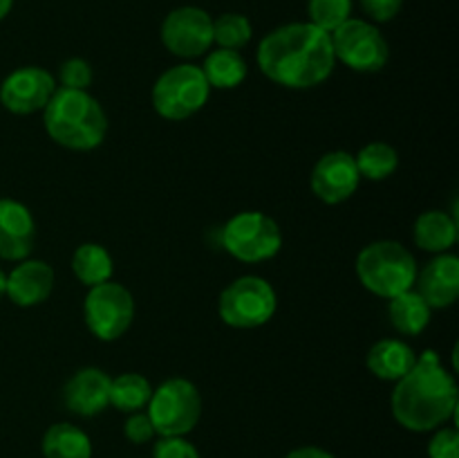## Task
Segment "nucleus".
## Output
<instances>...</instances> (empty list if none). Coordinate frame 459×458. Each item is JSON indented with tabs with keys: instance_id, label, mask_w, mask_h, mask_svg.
<instances>
[{
	"instance_id": "f257e3e1",
	"label": "nucleus",
	"mask_w": 459,
	"mask_h": 458,
	"mask_svg": "<svg viewBox=\"0 0 459 458\" xmlns=\"http://www.w3.org/2000/svg\"><path fill=\"white\" fill-rule=\"evenodd\" d=\"M255 61L269 81L291 90L325 84L336 66L332 36L312 22H287L269 31L255 49Z\"/></svg>"
},
{
	"instance_id": "f03ea898",
	"label": "nucleus",
	"mask_w": 459,
	"mask_h": 458,
	"mask_svg": "<svg viewBox=\"0 0 459 458\" xmlns=\"http://www.w3.org/2000/svg\"><path fill=\"white\" fill-rule=\"evenodd\" d=\"M457 382L439 362L435 350L417 357L415 366L394 382L393 416L403 429L424 434L446 425L457 413Z\"/></svg>"
},
{
	"instance_id": "7ed1b4c3",
	"label": "nucleus",
	"mask_w": 459,
	"mask_h": 458,
	"mask_svg": "<svg viewBox=\"0 0 459 458\" xmlns=\"http://www.w3.org/2000/svg\"><path fill=\"white\" fill-rule=\"evenodd\" d=\"M43 124L49 137L70 151H92L108 133L106 112L88 90H54L43 108Z\"/></svg>"
},
{
	"instance_id": "20e7f679",
	"label": "nucleus",
	"mask_w": 459,
	"mask_h": 458,
	"mask_svg": "<svg viewBox=\"0 0 459 458\" xmlns=\"http://www.w3.org/2000/svg\"><path fill=\"white\" fill-rule=\"evenodd\" d=\"M417 260L402 242L377 241L363 247L357 256V277L361 286L381 299H393L412 290L417 278Z\"/></svg>"
},
{
	"instance_id": "39448f33",
	"label": "nucleus",
	"mask_w": 459,
	"mask_h": 458,
	"mask_svg": "<svg viewBox=\"0 0 459 458\" xmlns=\"http://www.w3.org/2000/svg\"><path fill=\"white\" fill-rule=\"evenodd\" d=\"M211 97V85L202 67L179 63L169 67L152 85V108L169 121H182L204 108Z\"/></svg>"
},
{
	"instance_id": "423d86ee",
	"label": "nucleus",
	"mask_w": 459,
	"mask_h": 458,
	"mask_svg": "<svg viewBox=\"0 0 459 458\" xmlns=\"http://www.w3.org/2000/svg\"><path fill=\"white\" fill-rule=\"evenodd\" d=\"M146 413L157 436H186L195 429L202 416V398L197 386L184 377H170L152 389Z\"/></svg>"
},
{
	"instance_id": "0eeeda50",
	"label": "nucleus",
	"mask_w": 459,
	"mask_h": 458,
	"mask_svg": "<svg viewBox=\"0 0 459 458\" xmlns=\"http://www.w3.org/2000/svg\"><path fill=\"white\" fill-rule=\"evenodd\" d=\"M278 299L272 283L263 277H247L236 278L222 290L218 299V313L227 326L249 330V328H260L276 314Z\"/></svg>"
},
{
	"instance_id": "6e6552de",
	"label": "nucleus",
	"mask_w": 459,
	"mask_h": 458,
	"mask_svg": "<svg viewBox=\"0 0 459 458\" xmlns=\"http://www.w3.org/2000/svg\"><path fill=\"white\" fill-rule=\"evenodd\" d=\"M222 247L242 263H263L282 247V232L263 211H240L222 227Z\"/></svg>"
},
{
	"instance_id": "1a4fd4ad",
	"label": "nucleus",
	"mask_w": 459,
	"mask_h": 458,
	"mask_svg": "<svg viewBox=\"0 0 459 458\" xmlns=\"http://www.w3.org/2000/svg\"><path fill=\"white\" fill-rule=\"evenodd\" d=\"M88 330L101 341H115L126 335L134 319V299L121 283L106 281L90 287L83 301Z\"/></svg>"
},
{
	"instance_id": "9d476101",
	"label": "nucleus",
	"mask_w": 459,
	"mask_h": 458,
	"mask_svg": "<svg viewBox=\"0 0 459 458\" xmlns=\"http://www.w3.org/2000/svg\"><path fill=\"white\" fill-rule=\"evenodd\" d=\"M334 58L354 72H379L388 63L390 48L381 30L363 18H350L332 31Z\"/></svg>"
},
{
	"instance_id": "9b49d317",
	"label": "nucleus",
	"mask_w": 459,
	"mask_h": 458,
	"mask_svg": "<svg viewBox=\"0 0 459 458\" xmlns=\"http://www.w3.org/2000/svg\"><path fill=\"white\" fill-rule=\"evenodd\" d=\"M160 34L164 48L175 57H202L213 45V18L202 7L184 4L166 13Z\"/></svg>"
},
{
	"instance_id": "f8f14e48",
	"label": "nucleus",
	"mask_w": 459,
	"mask_h": 458,
	"mask_svg": "<svg viewBox=\"0 0 459 458\" xmlns=\"http://www.w3.org/2000/svg\"><path fill=\"white\" fill-rule=\"evenodd\" d=\"M56 81L39 66H25L4 76L0 84V103L13 115H31L48 106Z\"/></svg>"
},
{
	"instance_id": "ddd939ff",
	"label": "nucleus",
	"mask_w": 459,
	"mask_h": 458,
	"mask_svg": "<svg viewBox=\"0 0 459 458\" xmlns=\"http://www.w3.org/2000/svg\"><path fill=\"white\" fill-rule=\"evenodd\" d=\"M361 175H359L354 155L348 151H330L314 164L309 175L312 193L325 205H339L354 196L359 189Z\"/></svg>"
},
{
	"instance_id": "4468645a",
	"label": "nucleus",
	"mask_w": 459,
	"mask_h": 458,
	"mask_svg": "<svg viewBox=\"0 0 459 458\" xmlns=\"http://www.w3.org/2000/svg\"><path fill=\"white\" fill-rule=\"evenodd\" d=\"M36 242V223L22 202L0 198V259L22 260Z\"/></svg>"
},
{
	"instance_id": "2eb2a0df",
	"label": "nucleus",
	"mask_w": 459,
	"mask_h": 458,
	"mask_svg": "<svg viewBox=\"0 0 459 458\" xmlns=\"http://www.w3.org/2000/svg\"><path fill=\"white\" fill-rule=\"evenodd\" d=\"M110 380L112 377L101 368H81L67 380L63 389V402L76 416H97L110 407Z\"/></svg>"
},
{
	"instance_id": "dca6fc26",
	"label": "nucleus",
	"mask_w": 459,
	"mask_h": 458,
	"mask_svg": "<svg viewBox=\"0 0 459 458\" xmlns=\"http://www.w3.org/2000/svg\"><path fill=\"white\" fill-rule=\"evenodd\" d=\"M415 290L430 308H448L459 296V259L455 254H437L421 272H417Z\"/></svg>"
},
{
	"instance_id": "f3484780",
	"label": "nucleus",
	"mask_w": 459,
	"mask_h": 458,
	"mask_svg": "<svg viewBox=\"0 0 459 458\" xmlns=\"http://www.w3.org/2000/svg\"><path fill=\"white\" fill-rule=\"evenodd\" d=\"M54 290V269L45 260L22 259L16 268L7 274V292L4 296L21 308H31L43 301Z\"/></svg>"
},
{
	"instance_id": "a211bd4d",
	"label": "nucleus",
	"mask_w": 459,
	"mask_h": 458,
	"mask_svg": "<svg viewBox=\"0 0 459 458\" xmlns=\"http://www.w3.org/2000/svg\"><path fill=\"white\" fill-rule=\"evenodd\" d=\"M417 362V355L406 341L379 339L368 350L366 364L375 377L384 382H399Z\"/></svg>"
},
{
	"instance_id": "6ab92c4d",
	"label": "nucleus",
	"mask_w": 459,
	"mask_h": 458,
	"mask_svg": "<svg viewBox=\"0 0 459 458\" xmlns=\"http://www.w3.org/2000/svg\"><path fill=\"white\" fill-rule=\"evenodd\" d=\"M412 236L420 250L430 251V254H446L457 242V220L446 211H424L415 220Z\"/></svg>"
},
{
	"instance_id": "aec40b11",
	"label": "nucleus",
	"mask_w": 459,
	"mask_h": 458,
	"mask_svg": "<svg viewBox=\"0 0 459 458\" xmlns=\"http://www.w3.org/2000/svg\"><path fill=\"white\" fill-rule=\"evenodd\" d=\"M388 301L390 323H393L394 330H397L399 335L417 337L420 332H424L426 328H429L433 308L426 304L424 296H421L415 287L402 292V295L393 296V299Z\"/></svg>"
},
{
	"instance_id": "412c9836",
	"label": "nucleus",
	"mask_w": 459,
	"mask_h": 458,
	"mask_svg": "<svg viewBox=\"0 0 459 458\" xmlns=\"http://www.w3.org/2000/svg\"><path fill=\"white\" fill-rule=\"evenodd\" d=\"M45 458H92V443L88 434L70 422H56L40 440Z\"/></svg>"
},
{
	"instance_id": "4be33fe9",
	"label": "nucleus",
	"mask_w": 459,
	"mask_h": 458,
	"mask_svg": "<svg viewBox=\"0 0 459 458\" xmlns=\"http://www.w3.org/2000/svg\"><path fill=\"white\" fill-rule=\"evenodd\" d=\"M202 72H204L211 88L231 90L247 79V61L236 49L218 48L206 54Z\"/></svg>"
},
{
	"instance_id": "5701e85b",
	"label": "nucleus",
	"mask_w": 459,
	"mask_h": 458,
	"mask_svg": "<svg viewBox=\"0 0 459 458\" xmlns=\"http://www.w3.org/2000/svg\"><path fill=\"white\" fill-rule=\"evenodd\" d=\"M72 272L83 286L94 287L112 278L115 265L108 250L99 242H83L72 254Z\"/></svg>"
},
{
	"instance_id": "b1692460",
	"label": "nucleus",
	"mask_w": 459,
	"mask_h": 458,
	"mask_svg": "<svg viewBox=\"0 0 459 458\" xmlns=\"http://www.w3.org/2000/svg\"><path fill=\"white\" fill-rule=\"evenodd\" d=\"M152 395V386L142 373H124L110 380V404L124 413H134L146 409Z\"/></svg>"
},
{
	"instance_id": "393cba45",
	"label": "nucleus",
	"mask_w": 459,
	"mask_h": 458,
	"mask_svg": "<svg viewBox=\"0 0 459 458\" xmlns=\"http://www.w3.org/2000/svg\"><path fill=\"white\" fill-rule=\"evenodd\" d=\"M357 169L361 178L372 180V182H381V180L390 178L399 166V155L390 144L385 142H370L354 155Z\"/></svg>"
},
{
	"instance_id": "a878e982",
	"label": "nucleus",
	"mask_w": 459,
	"mask_h": 458,
	"mask_svg": "<svg viewBox=\"0 0 459 458\" xmlns=\"http://www.w3.org/2000/svg\"><path fill=\"white\" fill-rule=\"evenodd\" d=\"M251 36H254V27L249 18L242 13L229 12L213 18V43H218V48L240 52L249 43Z\"/></svg>"
},
{
	"instance_id": "bb28decb",
	"label": "nucleus",
	"mask_w": 459,
	"mask_h": 458,
	"mask_svg": "<svg viewBox=\"0 0 459 458\" xmlns=\"http://www.w3.org/2000/svg\"><path fill=\"white\" fill-rule=\"evenodd\" d=\"M307 22L332 34L352 18V0H307Z\"/></svg>"
},
{
	"instance_id": "cd10ccee",
	"label": "nucleus",
	"mask_w": 459,
	"mask_h": 458,
	"mask_svg": "<svg viewBox=\"0 0 459 458\" xmlns=\"http://www.w3.org/2000/svg\"><path fill=\"white\" fill-rule=\"evenodd\" d=\"M58 81L61 88L88 90V85L92 84V67L85 58H67L58 67Z\"/></svg>"
},
{
	"instance_id": "c85d7f7f",
	"label": "nucleus",
	"mask_w": 459,
	"mask_h": 458,
	"mask_svg": "<svg viewBox=\"0 0 459 458\" xmlns=\"http://www.w3.org/2000/svg\"><path fill=\"white\" fill-rule=\"evenodd\" d=\"M429 458H459V431L455 427L435 429L429 443Z\"/></svg>"
},
{
	"instance_id": "c756f323",
	"label": "nucleus",
	"mask_w": 459,
	"mask_h": 458,
	"mask_svg": "<svg viewBox=\"0 0 459 458\" xmlns=\"http://www.w3.org/2000/svg\"><path fill=\"white\" fill-rule=\"evenodd\" d=\"M152 458H200V454L184 436H161L152 449Z\"/></svg>"
},
{
	"instance_id": "7c9ffc66",
	"label": "nucleus",
	"mask_w": 459,
	"mask_h": 458,
	"mask_svg": "<svg viewBox=\"0 0 459 458\" xmlns=\"http://www.w3.org/2000/svg\"><path fill=\"white\" fill-rule=\"evenodd\" d=\"M124 434L130 443L143 445V443H148V440H152V436H155V427H152L148 413L134 411V413H130L128 420H126Z\"/></svg>"
},
{
	"instance_id": "2f4dec72",
	"label": "nucleus",
	"mask_w": 459,
	"mask_h": 458,
	"mask_svg": "<svg viewBox=\"0 0 459 458\" xmlns=\"http://www.w3.org/2000/svg\"><path fill=\"white\" fill-rule=\"evenodd\" d=\"M366 16L375 22H390L402 12L403 0H359Z\"/></svg>"
},
{
	"instance_id": "473e14b6",
	"label": "nucleus",
	"mask_w": 459,
	"mask_h": 458,
	"mask_svg": "<svg viewBox=\"0 0 459 458\" xmlns=\"http://www.w3.org/2000/svg\"><path fill=\"white\" fill-rule=\"evenodd\" d=\"M285 458H336L334 454H330L327 449L314 447V445H307V447L291 449Z\"/></svg>"
},
{
	"instance_id": "72a5a7b5",
	"label": "nucleus",
	"mask_w": 459,
	"mask_h": 458,
	"mask_svg": "<svg viewBox=\"0 0 459 458\" xmlns=\"http://www.w3.org/2000/svg\"><path fill=\"white\" fill-rule=\"evenodd\" d=\"M13 9V0H0V21L9 16V12Z\"/></svg>"
},
{
	"instance_id": "f704fd0d",
	"label": "nucleus",
	"mask_w": 459,
	"mask_h": 458,
	"mask_svg": "<svg viewBox=\"0 0 459 458\" xmlns=\"http://www.w3.org/2000/svg\"><path fill=\"white\" fill-rule=\"evenodd\" d=\"M4 292H7V274H4L3 269H0V299H3V296H4Z\"/></svg>"
}]
</instances>
